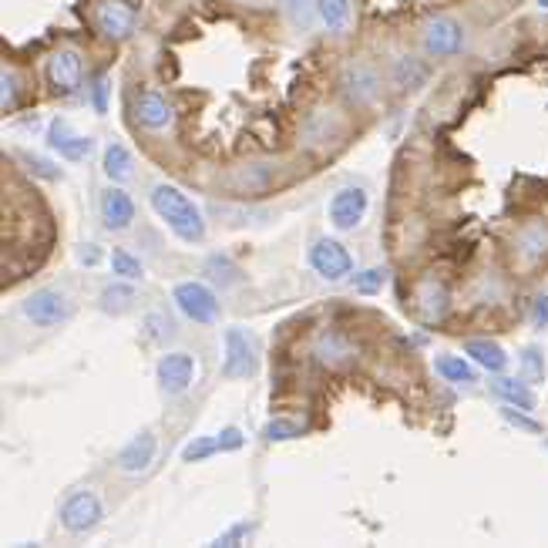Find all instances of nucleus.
I'll list each match as a JSON object with an SVG mask.
<instances>
[{
  "label": "nucleus",
  "mask_w": 548,
  "mask_h": 548,
  "mask_svg": "<svg viewBox=\"0 0 548 548\" xmlns=\"http://www.w3.org/2000/svg\"><path fill=\"white\" fill-rule=\"evenodd\" d=\"M148 202H152L155 216L165 222V229H169L175 239H182V243L189 246L206 239V216H202V209L195 206L179 185L159 182L152 189V195H148Z\"/></svg>",
  "instance_id": "obj_1"
},
{
  "label": "nucleus",
  "mask_w": 548,
  "mask_h": 548,
  "mask_svg": "<svg viewBox=\"0 0 548 548\" xmlns=\"http://www.w3.org/2000/svg\"><path fill=\"white\" fill-rule=\"evenodd\" d=\"M222 377L226 380H246L256 377L259 370V347L253 340V333L246 327H229L222 333Z\"/></svg>",
  "instance_id": "obj_2"
},
{
  "label": "nucleus",
  "mask_w": 548,
  "mask_h": 548,
  "mask_svg": "<svg viewBox=\"0 0 548 548\" xmlns=\"http://www.w3.org/2000/svg\"><path fill=\"white\" fill-rule=\"evenodd\" d=\"M172 303H175V310H179L185 320H189V323H199V327H209V323H216V320H219V313H222L219 296L212 293V286L199 283V280L175 283Z\"/></svg>",
  "instance_id": "obj_3"
},
{
  "label": "nucleus",
  "mask_w": 548,
  "mask_h": 548,
  "mask_svg": "<svg viewBox=\"0 0 548 548\" xmlns=\"http://www.w3.org/2000/svg\"><path fill=\"white\" fill-rule=\"evenodd\" d=\"M21 313L27 323L41 330H51V327H61V323L71 320V300L64 290H54V286H41L34 290L27 300L21 303Z\"/></svg>",
  "instance_id": "obj_4"
},
{
  "label": "nucleus",
  "mask_w": 548,
  "mask_h": 548,
  "mask_svg": "<svg viewBox=\"0 0 548 548\" xmlns=\"http://www.w3.org/2000/svg\"><path fill=\"white\" fill-rule=\"evenodd\" d=\"M340 91L350 105L367 108V105H374V101L380 98V91H384V78H380L377 64L354 58V61L343 64V71H340Z\"/></svg>",
  "instance_id": "obj_5"
},
{
  "label": "nucleus",
  "mask_w": 548,
  "mask_h": 548,
  "mask_svg": "<svg viewBox=\"0 0 548 548\" xmlns=\"http://www.w3.org/2000/svg\"><path fill=\"white\" fill-rule=\"evenodd\" d=\"M101 518H105V505H101L98 491L78 488V491H71V495L64 498V505H61V528L64 532L88 535L91 528L101 525Z\"/></svg>",
  "instance_id": "obj_6"
},
{
  "label": "nucleus",
  "mask_w": 548,
  "mask_h": 548,
  "mask_svg": "<svg viewBox=\"0 0 548 548\" xmlns=\"http://www.w3.org/2000/svg\"><path fill=\"white\" fill-rule=\"evenodd\" d=\"M421 41H424L427 58H438V61L454 58V54H461L464 48H468V34H464L461 21H454V17H448V14L431 17L421 31Z\"/></svg>",
  "instance_id": "obj_7"
},
{
  "label": "nucleus",
  "mask_w": 548,
  "mask_h": 548,
  "mask_svg": "<svg viewBox=\"0 0 548 548\" xmlns=\"http://www.w3.org/2000/svg\"><path fill=\"white\" fill-rule=\"evenodd\" d=\"M306 259H310L313 273L327 283H340L347 280V276H354V256L347 253V246L330 236L317 239V243L310 246V253H306Z\"/></svg>",
  "instance_id": "obj_8"
},
{
  "label": "nucleus",
  "mask_w": 548,
  "mask_h": 548,
  "mask_svg": "<svg viewBox=\"0 0 548 548\" xmlns=\"http://www.w3.org/2000/svg\"><path fill=\"white\" fill-rule=\"evenodd\" d=\"M367 209H370V195L364 185H343V189L333 192L327 206L330 226L337 232H354L360 222L367 219Z\"/></svg>",
  "instance_id": "obj_9"
},
{
  "label": "nucleus",
  "mask_w": 548,
  "mask_h": 548,
  "mask_svg": "<svg viewBox=\"0 0 548 548\" xmlns=\"http://www.w3.org/2000/svg\"><path fill=\"white\" fill-rule=\"evenodd\" d=\"M44 78L48 85L58 91V95H74L81 88V78H85V58L74 48H58L44 64Z\"/></svg>",
  "instance_id": "obj_10"
},
{
  "label": "nucleus",
  "mask_w": 548,
  "mask_h": 548,
  "mask_svg": "<svg viewBox=\"0 0 548 548\" xmlns=\"http://www.w3.org/2000/svg\"><path fill=\"white\" fill-rule=\"evenodd\" d=\"M155 380H159V390L165 397H182L195 380V357L185 354V350L159 357V364H155Z\"/></svg>",
  "instance_id": "obj_11"
},
{
  "label": "nucleus",
  "mask_w": 548,
  "mask_h": 548,
  "mask_svg": "<svg viewBox=\"0 0 548 548\" xmlns=\"http://www.w3.org/2000/svg\"><path fill=\"white\" fill-rule=\"evenodd\" d=\"M48 148L64 162H85L95 152V138L81 135L68 118H54L48 125Z\"/></svg>",
  "instance_id": "obj_12"
},
{
  "label": "nucleus",
  "mask_w": 548,
  "mask_h": 548,
  "mask_svg": "<svg viewBox=\"0 0 548 548\" xmlns=\"http://www.w3.org/2000/svg\"><path fill=\"white\" fill-rule=\"evenodd\" d=\"M135 21H138V14L128 0H101L95 11L98 31H101V37H108V41H125V37H132Z\"/></svg>",
  "instance_id": "obj_13"
},
{
  "label": "nucleus",
  "mask_w": 548,
  "mask_h": 548,
  "mask_svg": "<svg viewBox=\"0 0 548 548\" xmlns=\"http://www.w3.org/2000/svg\"><path fill=\"white\" fill-rule=\"evenodd\" d=\"M98 212H101V222H105L108 232H125V229H132V222H135V202L118 182H111L108 189L101 192Z\"/></svg>",
  "instance_id": "obj_14"
},
{
  "label": "nucleus",
  "mask_w": 548,
  "mask_h": 548,
  "mask_svg": "<svg viewBox=\"0 0 548 548\" xmlns=\"http://www.w3.org/2000/svg\"><path fill=\"white\" fill-rule=\"evenodd\" d=\"M313 357H317L320 367L327 370H343L357 360V347L347 333L340 330H323L317 340H313Z\"/></svg>",
  "instance_id": "obj_15"
},
{
  "label": "nucleus",
  "mask_w": 548,
  "mask_h": 548,
  "mask_svg": "<svg viewBox=\"0 0 548 548\" xmlns=\"http://www.w3.org/2000/svg\"><path fill=\"white\" fill-rule=\"evenodd\" d=\"M155 454H159V441H155V434L152 431H138L135 438L115 454V464H118L122 475H142V471L152 468Z\"/></svg>",
  "instance_id": "obj_16"
},
{
  "label": "nucleus",
  "mask_w": 548,
  "mask_h": 548,
  "mask_svg": "<svg viewBox=\"0 0 548 548\" xmlns=\"http://www.w3.org/2000/svg\"><path fill=\"white\" fill-rule=\"evenodd\" d=\"M135 122L148 128V132H165V128L175 122V111L169 101L162 98V91L145 88V91H138V98H135Z\"/></svg>",
  "instance_id": "obj_17"
},
{
  "label": "nucleus",
  "mask_w": 548,
  "mask_h": 548,
  "mask_svg": "<svg viewBox=\"0 0 548 548\" xmlns=\"http://www.w3.org/2000/svg\"><path fill=\"white\" fill-rule=\"evenodd\" d=\"M491 394L498 397L501 404L522 407V411L532 414L538 407V397L532 390V380H518V377H495L491 380Z\"/></svg>",
  "instance_id": "obj_18"
},
{
  "label": "nucleus",
  "mask_w": 548,
  "mask_h": 548,
  "mask_svg": "<svg viewBox=\"0 0 548 548\" xmlns=\"http://www.w3.org/2000/svg\"><path fill=\"white\" fill-rule=\"evenodd\" d=\"M340 132H343V125H340L337 111H313L303 125V142L313 148H327L337 142Z\"/></svg>",
  "instance_id": "obj_19"
},
{
  "label": "nucleus",
  "mask_w": 548,
  "mask_h": 548,
  "mask_svg": "<svg viewBox=\"0 0 548 548\" xmlns=\"http://www.w3.org/2000/svg\"><path fill=\"white\" fill-rule=\"evenodd\" d=\"M427 64L421 58H414V54H401V58H394L390 64V81H394L397 91H417L427 85Z\"/></svg>",
  "instance_id": "obj_20"
},
{
  "label": "nucleus",
  "mask_w": 548,
  "mask_h": 548,
  "mask_svg": "<svg viewBox=\"0 0 548 548\" xmlns=\"http://www.w3.org/2000/svg\"><path fill=\"white\" fill-rule=\"evenodd\" d=\"M434 370H438V377H444L454 387H475L478 384L475 360H471L468 354H464V357H454V354L434 357Z\"/></svg>",
  "instance_id": "obj_21"
},
{
  "label": "nucleus",
  "mask_w": 548,
  "mask_h": 548,
  "mask_svg": "<svg viewBox=\"0 0 548 548\" xmlns=\"http://www.w3.org/2000/svg\"><path fill=\"white\" fill-rule=\"evenodd\" d=\"M515 249L525 263H538V259H545L548 256V226L545 222H528V226L518 229Z\"/></svg>",
  "instance_id": "obj_22"
},
{
  "label": "nucleus",
  "mask_w": 548,
  "mask_h": 548,
  "mask_svg": "<svg viewBox=\"0 0 548 548\" xmlns=\"http://www.w3.org/2000/svg\"><path fill=\"white\" fill-rule=\"evenodd\" d=\"M464 354L475 360L481 370H488V374H505V367H508L505 347L495 340H468L464 343Z\"/></svg>",
  "instance_id": "obj_23"
},
{
  "label": "nucleus",
  "mask_w": 548,
  "mask_h": 548,
  "mask_svg": "<svg viewBox=\"0 0 548 548\" xmlns=\"http://www.w3.org/2000/svg\"><path fill=\"white\" fill-rule=\"evenodd\" d=\"M101 169H105V175H108L111 182L125 185L135 175V159H132V152H128L122 142H111L105 148V155H101Z\"/></svg>",
  "instance_id": "obj_24"
},
{
  "label": "nucleus",
  "mask_w": 548,
  "mask_h": 548,
  "mask_svg": "<svg viewBox=\"0 0 548 548\" xmlns=\"http://www.w3.org/2000/svg\"><path fill=\"white\" fill-rule=\"evenodd\" d=\"M417 303H421V317L427 323L444 320V317H448V310H451L448 290H444L441 283H424L421 290H417Z\"/></svg>",
  "instance_id": "obj_25"
},
{
  "label": "nucleus",
  "mask_w": 548,
  "mask_h": 548,
  "mask_svg": "<svg viewBox=\"0 0 548 548\" xmlns=\"http://www.w3.org/2000/svg\"><path fill=\"white\" fill-rule=\"evenodd\" d=\"M98 303H101V310H105V313H115V317H118V313H128L138 303V293H135V286L128 283V280H118V283H111V286L101 290Z\"/></svg>",
  "instance_id": "obj_26"
},
{
  "label": "nucleus",
  "mask_w": 548,
  "mask_h": 548,
  "mask_svg": "<svg viewBox=\"0 0 548 548\" xmlns=\"http://www.w3.org/2000/svg\"><path fill=\"white\" fill-rule=\"evenodd\" d=\"M354 21V11H350V0H320V24L327 27L330 34H343Z\"/></svg>",
  "instance_id": "obj_27"
},
{
  "label": "nucleus",
  "mask_w": 548,
  "mask_h": 548,
  "mask_svg": "<svg viewBox=\"0 0 548 548\" xmlns=\"http://www.w3.org/2000/svg\"><path fill=\"white\" fill-rule=\"evenodd\" d=\"M283 14L296 31H310L320 21V0H283Z\"/></svg>",
  "instance_id": "obj_28"
},
{
  "label": "nucleus",
  "mask_w": 548,
  "mask_h": 548,
  "mask_svg": "<svg viewBox=\"0 0 548 548\" xmlns=\"http://www.w3.org/2000/svg\"><path fill=\"white\" fill-rule=\"evenodd\" d=\"M108 263H111V273H115L118 280H128V283H142V280H145L142 259H138L135 253H128V249H122V246L111 249Z\"/></svg>",
  "instance_id": "obj_29"
},
{
  "label": "nucleus",
  "mask_w": 548,
  "mask_h": 548,
  "mask_svg": "<svg viewBox=\"0 0 548 548\" xmlns=\"http://www.w3.org/2000/svg\"><path fill=\"white\" fill-rule=\"evenodd\" d=\"M273 179H276V169H273V165H243V169L232 175V185L256 192V189H266V185L273 182Z\"/></svg>",
  "instance_id": "obj_30"
},
{
  "label": "nucleus",
  "mask_w": 548,
  "mask_h": 548,
  "mask_svg": "<svg viewBox=\"0 0 548 548\" xmlns=\"http://www.w3.org/2000/svg\"><path fill=\"white\" fill-rule=\"evenodd\" d=\"M306 427L300 421H290V417H273L266 427H263V441L266 444H283V441H296L303 438Z\"/></svg>",
  "instance_id": "obj_31"
},
{
  "label": "nucleus",
  "mask_w": 548,
  "mask_h": 548,
  "mask_svg": "<svg viewBox=\"0 0 548 548\" xmlns=\"http://www.w3.org/2000/svg\"><path fill=\"white\" fill-rule=\"evenodd\" d=\"M17 98H21V71L14 64H4V71H0V108H4V115L17 108Z\"/></svg>",
  "instance_id": "obj_32"
},
{
  "label": "nucleus",
  "mask_w": 548,
  "mask_h": 548,
  "mask_svg": "<svg viewBox=\"0 0 548 548\" xmlns=\"http://www.w3.org/2000/svg\"><path fill=\"white\" fill-rule=\"evenodd\" d=\"M17 159H21L27 165V172L34 175V179H44V182H58L61 179V169L54 165L51 159H44V155H37V152H27V148H21L17 152Z\"/></svg>",
  "instance_id": "obj_33"
},
{
  "label": "nucleus",
  "mask_w": 548,
  "mask_h": 548,
  "mask_svg": "<svg viewBox=\"0 0 548 548\" xmlns=\"http://www.w3.org/2000/svg\"><path fill=\"white\" fill-rule=\"evenodd\" d=\"M142 333L148 343H169L175 337V323L165 313H148L142 320Z\"/></svg>",
  "instance_id": "obj_34"
},
{
  "label": "nucleus",
  "mask_w": 548,
  "mask_h": 548,
  "mask_svg": "<svg viewBox=\"0 0 548 548\" xmlns=\"http://www.w3.org/2000/svg\"><path fill=\"white\" fill-rule=\"evenodd\" d=\"M212 454H219V438H216V434H202V438H192L182 448V461L185 464H195V461L212 458Z\"/></svg>",
  "instance_id": "obj_35"
},
{
  "label": "nucleus",
  "mask_w": 548,
  "mask_h": 548,
  "mask_svg": "<svg viewBox=\"0 0 548 548\" xmlns=\"http://www.w3.org/2000/svg\"><path fill=\"white\" fill-rule=\"evenodd\" d=\"M253 535H256V522L243 518V522H232L229 528H222V532L212 538V545H243Z\"/></svg>",
  "instance_id": "obj_36"
},
{
  "label": "nucleus",
  "mask_w": 548,
  "mask_h": 548,
  "mask_svg": "<svg viewBox=\"0 0 548 548\" xmlns=\"http://www.w3.org/2000/svg\"><path fill=\"white\" fill-rule=\"evenodd\" d=\"M518 367H522L525 380H532V384H538V380H545V357L538 347H525L522 357H518Z\"/></svg>",
  "instance_id": "obj_37"
},
{
  "label": "nucleus",
  "mask_w": 548,
  "mask_h": 548,
  "mask_svg": "<svg viewBox=\"0 0 548 548\" xmlns=\"http://www.w3.org/2000/svg\"><path fill=\"white\" fill-rule=\"evenodd\" d=\"M501 421L518 427V431H528V434H542V424L535 417H528V411L522 407H512V404H501Z\"/></svg>",
  "instance_id": "obj_38"
},
{
  "label": "nucleus",
  "mask_w": 548,
  "mask_h": 548,
  "mask_svg": "<svg viewBox=\"0 0 548 548\" xmlns=\"http://www.w3.org/2000/svg\"><path fill=\"white\" fill-rule=\"evenodd\" d=\"M384 283H387L384 269H364V273L354 276V293H360V296H377L380 290H384Z\"/></svg>",
  "instance_id": "obj_39"
},
{
  "label": "nucleus",
  "mask_w": 548,
  "mask_h": 548,
  "mask_svg": "<svg viewBox=\"0 0 548 548\" xmlns=\"http://www.w3.org/2000/svg\"><path fill=\"white\" fill-rule=\"evenodd\" d=\"M108 98H111V81H108V74H98V78L91 81V108H95L98 115H105Z\"/></svg>",
  "instance_id": "obj_40"
},
{
  "label": "nucleus",
  "mask_w": 548,
  "mask_h": 548,
  "mask_svg": "<svg viewBox=\"0 0 548 548\" xmlns=\"http://www.w3.org/2000/svg\"><path fill=\"white\" fill-rule=\"evenodd\" d=\"M219 438V454H229V451H239L246 444V434L239 431V427H222L216 434Z\"/></svg>",
  "instance_id": "obj_41"
},
{
  "label": "nucleus",
  "mask_w": 548,
  "mask_h": 548,
  "mask_svg": "<svg viewBox=\"0 0 548 548\" xmlns=\"http://www.w3.org/2000/svg\"><path fill=\"white\" fill-rule=\"evenodd\" d=\"M532 330H548V293L542 296H535V303H532Z\"/></svg>",
  "instance_id": "obj_42"
},
{
  "label": "nucleus",
  "mask_w": 548,
  "mask_h": 548,
  "mask_svg": "<svg viewBox=\"0 0 548 548\" xmlns=\"http://www.w3.org/2000/svg\"><path fill=\"white\" fill-rule=\"evenodd\" d=\"M78 263H81V266H98V263H101V249H98L95 243L81 246V249H78Z\"/></svg>",
  "instance_id": "obj_43"
},
{
  "label": "nucleus",
  "mask_w": 548,
  "mask_h": 548,
  "mask_svg": "<svg viewBox=\"0 0 548 548\" xmlns=\"http://www.w3.org/2000/svg\"><path fill=\"white\" fill-rule=\"evenodd\" d=\"M538 7H542V11H548V0H538Z\"/></svg>",
  "instance_id": "obj_44"
},
{
  "label": "nucleus",
  "mask_w": 548,
  "mask_h": 548,
  "mask_svg": "<svg viewBox=\"0 0 548 548\" xmlns=\"http://www.w3.org/2000/svg\"><path fill=\"white\" fill-rule=\"evenodd\" d=\"M239 4H259V0H239Z\"/></svg>",
  "instance_id": "obj_45"
}]
</instances>
